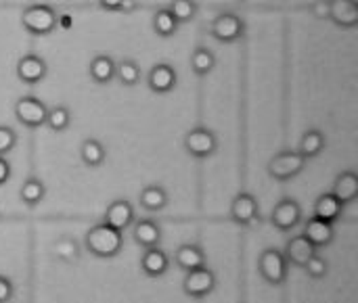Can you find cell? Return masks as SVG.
I'll return each mask as SVG.
<instances>
[{"instance_id": "8fae6325", "label": "cell", "mask_w": 358, "mask_h": 303, "mask_svg": "<svg viewBox=\"0 0 358 303\" xmlns=\"http://www.w3.org/2000/svg\"><path fill=\"white\" fill-rule=\"evenodd\" d=\"M48 73V67H46V61L38 54H23L19 61H17V77L27 84V86H34V84H40Z\"/></svg>"}, {"instance_id": "ba28073f", "label": "cell", "mask_w": 358, "mask_h": 303, "mask_svg": "<svg viewBox=\"0 0 358 303\" xmlns=\"http://www.w3.org/2000/svg\"><path fill=\"white\" fill-rule=\"evenodd\" d=\"M210 34L212 38H216L218 42H224V44H233L237 40L243 38L245 34V23L239 15H233V13H222L218 15L212 25H210Z\"/></svg>"}, {"instance_id": "44dd1931", "label": "cell", "mask_w": 358, "mask_h": 303, "mask_svg": "<svg viewBox=\"0 0 358 303\" xmlns=\"http://www.w3.org/2000/svg\"><path fill=\"white\" fill-rule=\"evenodd\" d=\"M334 195H336V199H340L344 205H346V203H352V201L358 197L357 174H355V172H342V174L336 178Z\"/></svg>"}, {"instance_id": "d4e9b609", "label": "cell", "mask_w": 358, "mask_h": 303, "mask_svg": "<svg viewBox=\"0 0 358 303\" xmlns=\"http://www.w3.org/2000/svg\"><path fill=\"white\" fill-rule=\"evenodd\" d=\"M327 140H325V134L321 130H308L304 136H302V142H300V149L298 153L306 159L310 157H319L325 149Z\"/></svg>"}, {"instance_id": "5b68a950", "label": "cell", "mask_w": 358, "mask_h": 303, "mask_svg": "<svg viewBox=\"0 0 358 303\" xmlns=\"http://www.w3.org/2000/svg\"><path fill=\"white\" fill-rule=\"evenodd\" d=\"M216 149H218V138L210 128L197 126L185 136V151L195 159H208L216 153Z\"/></svg>"}, {"instance_id": "8d00e7d4", "label": "cell", "mask_w": 358, "mask_h": 303, "mask_svg": "<svg viewBox=\"0 0 358 303\" xmlns=\"http://www.w3.org/2000/svg\"><path fill=\"white\" fill-rule=\"evenodd\" d=\"M122 2H124V0H99V4H101L105 10H120V8H122Z\"/></svg>"}, {"instance_id": "d6986e66", "label": "cell", "mask_w": 358, "mask_h": 303, "mask_svg": "<svg viewBox=\"0 0 358 303\" xmlns=\"http://www.w3.org/2000/svg\"><path fill=\"white\" fill-rule=\"evenodd\" d=\"M174 264L176 268L189 272V270H195V268H201L206 266V253L199 245L195 243H185L176 249L174 253Z\"/></svg>"}, {"instance_id": "30bf717a", "label": "cell", "mask_w": 358, "mask_h": 303, "mask_svg": "<svg viewBox=\"0 0 358 303\" xmlns=\"http://www.w3.org/2000/svg\"><path fill=\"white\" fill-rule=\"evenodd\" d=\"M231 220L239 226H252L260 220V207L254 195L239 193L231 203Z\"/></svg>"}, {"instance_id": "ffe728a7", "label": "cell", "mask_w": 358, "mask_h": 303, "mask_svg": "<svg viewBox=\"0 0 358 303\" xmlns=\"http://www.w3.org/2000/svg\"><path fill=\"white\" fill-rule=\"evenodd\" d=\"M344 212V203L340 199H336L334 193H325L317 199L315 203V218L325 220V222H336Z\"/></svg>"}, {"instance_id": "8992f818", "label": "cell", "mask_w": 358, "mask_h": 303, "mask_svg": "<svg viewBox=\"0 0 358 303\" xmlns=\"http://www.w3.org/2000/svg\"><path fill=\"white\" fill-rule=\"evenodd\" d=\"M214 289H216V274H214L208 266H201V268H195V270L185 272L182 291H185L187 297L203 300V297H208Z\"/></svg>"}, {"instance_id": "4316f807", "label": "cell", "mask_w": 358, "mask_h": 303, "mask_svg": "<svg viewBox=\"0 0 358 303\" xmlns=\"http://www.w3.org/2000/svg\"><path fill=\"white\" fill-rule=\"evenodd\" d=\"M178 21L172 17V13L168 8H159L155 15H153V31L159 36V38H172L176 31H178Z\"/></svg>"}, {"instance_id": "cb8c5ba5", "label": "cell", "mask_w": 358, "mask_h": 303, "mask_svg": "<svg viewBox=\"0 0 358 303\" xmlns=\"http://www.w3.org/2000/svg\"><path fill=\"white\" fill-rule=\"evenodd\" d=\"M138 201L147 212H162L168 205V193L162 186H145L138 195Z\"/></svg>"}, {"instance_id": "3957f363", "label": "cell", "mask_w": 358, "mask_h": 303, "mask_svg": "<svg viewBox=\"0 0 358 303\" xmlns=\"http://www.w3.org/2000/svg\"><path fill=\"white\" fill-rule=\"evenodd\" d=\"M306 168V157H302L298 151H281L268 161V176L287 182L296 176H300Z\"/></svg>"}, {"instance_id": "6da1fadb", "label": "cell", "mask_w": 358, "mask_h": 303, "mask_svg": "<svg viewBox=\"0 0 358 303\" xmlns=\"http://www.w3.org/2000/svg\"><path fill=\"white\" fill-rule=\"evenodd\" d=\"M84 245L90 256H94L99 260H111V258H117L124 249V232H120L103 222V224L92 226L86 232Z\"/></svg>"}, {"instance_id": "d590c367", "label": "cell", "mask_w": 358, "mask_h": 303, "mask_svg": "<svg viewBox=\"0 0 358 303\" xmlns=\"http://www.w3.org/2000/svg\"><path fill=\"white\" fill-rule=\"evenodd\" d=\"M10 180V163L6 161V157H0V186L6 184Z\"/></svg>"}, {"instance_id": "7a4b0ae2", "label": "cell", "mask_w": 358, "mask_h": 303, "mask_svg": "<svg viewBox=\"0 0 358 303\" xmlns=\"http://www.w3.org/2000/svg\"><path fill=\"white\" fill-rule=\"evenodd\" d=\"M21 25L31 36H48L57 27V13L48 4H31L23 8Z\"/></svg>"}, {"instance_id": "836d02e7", "label": "cell", "mask_w": 358, "mask_h": 303, "mask_svg": "<svg viewBox=\"0 0 358 303\" xmlns=\"http://www.w3.org/2000/svg\"><path fill=\"white\" fill-rule=\"evenodd\" d=\"M15 295V287H13V281L8 276H2L0 274V303H8Z\"/></svg>"}, {"instance_id": "2e32d148", "label": "cell", "mask_w": 358, "mask_h": 303, "mask_svg": "<svg viewBox=\"0 0 358 303\" xmlns=\"http://www.w3.org/2000/svg\"><path fill=\"white\" fill-rule=\"evenodd\" d=\"M134 222V207L126 201V199H117L113 203H109L107 212H105V224L124 232L128 226H132Z\"/></svg>"}, {"instance_id": "52a82bcc", "label": "cell", "mask_w": 358, "mask_h": 303, "mask_svg": "<svg viewBox=\"0 0 358 303\" xmlns=\"http://www.w3.org/2000/svg\"><path fill=\"white\" fill-rule=\"evenodd\" d=\"M46 113H48V107L36 96H21L17 101V105H15L17 121L23 124L29 130L42 128L46 124Z\"/></svg>"}, {"instance_id": "9a60e30c", "label": "cell", "mask_w": 358, "mask_h": 303, "mask_svg": "<svg viewBox=\"0 0 358 303\" xmlns=\"http://www.w3.org/2000/svg\"><path fill=\"white\" fill-rule=\"evenodd\" d=\"M315 253H317L315 245H313L304 235L292 237V239L285 243V251H283L287 264H294V266H298V268H304V264H306Z\"/></svg>"}, {"instance_id": "4fadbf2b", "label": "cell", "mask_w": 358, "mask_h": 303, "mask_svg": "<svg viewBox=\"0 0 358 303\" xmlns=\"http://www.w3.org/2000/svg\"><path fill=\"white\" fill-rule=\"evenodd\" d=\"M329 19H331L338 27H342V29H352V27H357V0H329Z\"/></svg>"}, {"instance_id": "83f0119b", "label": "cell", "mask_w": 358, "mask_h": 303, "mask_svg": "<svg viewBox=\"0 0 358 303\" xmlns=\"http://www.w3.org/2000/svg\"><path fill=\"white\" fill-rule=\"evenodd\" d=\"M216 67V57L210 48H203L199 46L193 54H191V69L197 73V75H208L212 73Z\"/></svg>"}, {"instance_id": "4dcf8cb0", "label": "cell", "mask_w": 358, "mask_h": 303, "mask_svg": "<svg viewBox=\"0 0 358 303\" xmlns=\"http://www.w3.org/2000/svg\"><path fill=\"white\" fill-rule=\"evenodd\" d=\"M168 10L172 13V17L178 23H189L197 15V2L195 0H172Z\"/></svg>"}, {"instance_id": "e0dca14e", "label": "cell", "mask_w": 358, "mask_h": 303, "mask_svg": "<svg viewBox=\"0 0 358 303\" xmlns=\"http://www.w3.org/2000/svg\"><path fill=\"white\" fill-rule=\"evenodd\" d=\"M132 237H134V243L143 249H149V247H157L159 241H162V226L151 220V218H143V220H136L132 222Z\"/></svg>"}, {"instance_id": "603a6c76", "label": "cell", "mask_w": 358, "mask_h": 303, "mask_svg": "<svg viewBox=\"0 0 358 303\" xmlns=\"http://www.w3.org/2000/svg\"><path fill=\"white\" fill-rule=\"evenodd\" d=\"M80 157H82L86 168L96 170V168H101L105 163L107 153H105V147L96 138H86L82 142V147H80Z\"/></svg>"}, {"instance_id": "9c48e42d", "label": "cell", "mask_w": 358, "mask_h": 303, "mask_svg": "<svg viewBox=\"0 0 358 303\" xmlns=\"http://www.w3.org/2000/svg\"><path fill=\"white\" fill-rule=\"evenodd\" d=\"M271 222L277 230L281 232H289L294 230L300 222H302V207L298 201L294 199H283L275 205L273 214H271Z\"/></svg>"}, {"instance_id": "7402d4cb", "label": "cell", "mask_w": 358, "mask_h": 303, "mask_svg": "<svg viewBox=\"0 0 358 303\" xmlns=\"http://www.w3.org/2000/svg\"><path fill=\"white\" fill-rule=\"evenodd\" d=\"M88 71H90V77H92L96 84L105 86V84H109V82L115 77V63H113V59L107 57V54H96V57L90 61Z\"/></svg>"}, {"instance_id": "f546056e", "label": "cell", "mask_w": 358, "mask_h": 303, "mask_svg": "<svg viewBox=\"0 0 358 303\" xmlns=\"http://www.w3.org/2000/svg\"><path fill=\"white\" fill-rule=\"evenodd\" d=\"M69 124H71V113H69L67 107L57 105V107L48 109V113H46V124H44V126H48L52 132H65V130L69 128Z\"/></svg>"}, {"instance_id": "d6a6232c", "label": "cell", "mask_w": 358, "mask_h": 303, "mask_svg": "<svg viewBox=\"0 0 358 303\" xmlns=\"http://www.w3.org/2000/svg\"><path fill=\"white\" fill-rule=\"evenodd\" d=\"M17 145V134L8 126H0V157H6Z\"/></svg>"}, {"instance_id": "f1b7e54d", "label": "cell", "mask_w": 358, "mask_h": 303, "mask_svg": "<svg viewBox=\"0 0 358 303\" xmlns=\"http://www.w3.org/2000/svg\"><path fill=\"white\" fill-rule=\"evenodd\" d=\"M115 77H117V82H120L122 86H126V88L136 86V84L141 82V67H138V63L132 61V59L122 61L120 65H115Z\"/></svg>"}, {"instance_id": "277c9868", "label": "cell", "mask_w": 358, "mask_h": 303, "mask_svg": "<svg viewBox=\"0 0 358 303\" xmlns=\"http://www.w3.org/2000/svg\"><path fill=\"white\" fill-rule=\"evenodd\" d=\"M258 270H260V276H262L268 285L281 287V285L287 281L289 264H287L283 251H279V249H266V251H262L260 258H258Z\"/></svg>"}, {"instance_id": "74e56055", "label": "cell", "mask_w": 358, "mask_h": 303, "mask_svg": "<svg viewBox=\"0 0 358 303\" xmlns=\"http://www.w3.org/2000/svg\"><path fill=\"white\" fill-rule=\"evenodd\" d=\"M134 8H136V2H134V0H124L120 10H124V13H130V10H134Z\"/></svg>"}, {"instance_id": "ac0fdd59", "label": "cell", "mask_w": 358, "mask_h": 303, "mask_svg": "<svg viewBox=\"0 0 358 303\" xmlns=\"http://www.w3.org/2000/svg\"><path fill=\"white\" fill-rule=\"evenodd\" d=\"M304 237L315 245V249L319 247H329L336 239V232H334V224L331 222H325V220H319V218H310L304 226Z\"/></svg>"}, {"instance_id": "e575fe53", "label": "cell", "mask_w": 358, "mask_h": 303, "mask_svg": "<svg viewBox=\"0 0 358 303\" xmlns=\"http://www.w3.org/2000/svg\"><path fill=\"white\" fill-rule=\"evenodd\" d=\"M310 13L317 19H329V0H319L310 6Z\"/></svg>"}, {"instance_id": "7c38bea8", "label": "cell", "mask_w": 358, "mask_h": 303, "mask_svg": "<svg viewBox=\"0 0 358 303\" xmlns=\"http://www.w3.org/2000/svg\"><path fill=\"white\" fill-rule=\"evenodd\" d=\"M149 88L157 94H168L176 88L178 84V75L176 69L170 63H157L151 71H149Z\"/></svg>"}, {"instance_id": "5bb4252c", "label": "cell", "mask_w": 358, "mask_h": 303, "mask_svg": "<svg viewBox=\"0 0 358 303\" xmlns=\"http://www.w3.org/2000/svg\"><path fill=\"white\" fill-rule=\"evenodd\" d=\"M141 270L149 279L164 276L170 270V258H168V253L164 249H159V245L145 249V253L141 256Z\"/></svg>"}, {"instance_id": "484cf974", "label": "cell", "mask_w": 358, "mask_h": 303, "mask_svg": "<svg viewBox=\"0 0 358 303\" xmlns=\"http://www.w3.org/2000/svg\"><path fill=\"white\" fill-rule=\"evenodd\" d=\"M44 197H46V186H44V182H42L40 178H34V176L27 178V180L23 182L21 191H19V199H21L25 205H29V207L42 203Z\"/></svg>"}, {"instance_id": "1f68e13d", "label": "cell", "mask_w": 358, "mask_h": 303, "mask_svg": "<svg viewBox=\"0 0 358 303\" xmlns=\"http://www.w3.org/2000/svg\"><path fill=\"white\" fill-rule=\"evenodd\" d=\"M304 270H306V274L308 276H313V279H325L327 276V272H329V264H327V260L325 258H321L319 253H315L306 264H304Z\"/></svg>"}]
</instances>
